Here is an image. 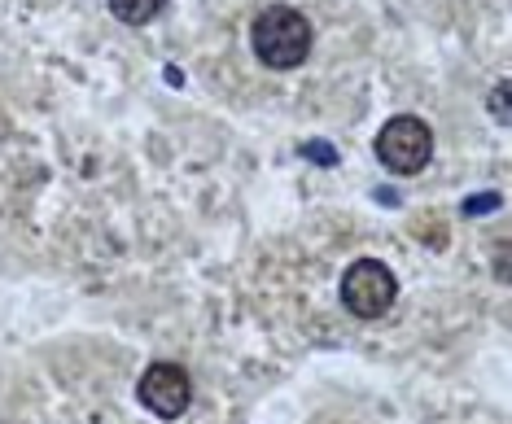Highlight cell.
Wrapping results in <instances>:
<instances>
[{
    "label": "cell",
    "instance_id": "6da1fadb",
    "mask_svg": "<svg viewBox=\"0 0 512 424\" xmlns=\"http://www.w3.org/2000/svg\"><path fill=\"white\" fill-rule=\"evenodd\" d=\"M250 49L267 70H298L316 49V31L302 9L267 5L250 22Z\"/></svg>",
    "mask_w": 512,
    "mask_h": 424
},
{
    "label": "cell",
    "instance_id": "7a4b0ae2",
    "mask_svg": "<svg viewBox=\"0 0 512 424\" xmlns=\"http://www.w3.org/2000/svg\"><path fill=\"white\" fill-rule=\"evenodd\" d=\"M372 149H377V162L390 175H416L434 158V132H429V123L416 119V114H394L377 132Z\"/></svg>",
    "mask_w": 512,
    "mask_h": 424
},
{
    "label": "cell",
    "instance_id": "3957f363",
    "mask_svg": "<svg viewBox=\"0 0 512 424\" xmlns=\"http://www.w3.org/2000/svg\"><path fill=\"white\" fill-rule=\"evenodd\" d=\"M399 298V280L381 258H355L342 272V306L355 320H381Z\"/></svg>",
    "mask_w": 512,
    "mask_h": 424
},
{
    "label": "cell",
    "instance_id": "277c9868",
    "mask_svg": "<svg viewBox=\"0 0 512 424\" xmlns=\"http://www.w3.org/2000/svg\"><path fill=\"white\" fill-rule=\"evenodd\" d=\"M136 398H141V407H149L158 420H180L184 411L193 403V381L189 372L180 368V363H149L141 372V381H136Z\"/></svg>",
    "mask_w": 512,
    "mask_h": 424
},
{
    "label": "cell",
    "instance_id": "5b68a950",
    "mask_svg": "<svg viewBox=\"0 0 512 424\" xmlns=\"http://www.w3.org/2000/svg\"><path fill=\"white\" fill-rule=\"evenodd\" d=\"M110 14L127 22V27H149L162 9H167V0H106Z\"/></svg>",
    "mask_w": 512,
    "mask_h": 424
},
{
    "label": "cell",
    "instance_id": "8992f818",
    "mask_svg": "<svg viewBox=\"0 0 512 424\" xmlns=\"http://www.w3.org/2000/svg\"><path fill=\"white\" fill-rule=\"evenodd\" d=\"M508 92H512V84L508 79H499V84L491 88V114H495V123H512V110H508Z\"/></svg>",
    "mask_w": 512,
    "mask_h": 424
},
{
    "label": "cell",
    "instance_id": "52a82bcc",
    "mask_svg": "<svg viewBox=\"0 0 512 424\" xmlns=\"http://www.w3.org/2000/svg\"><path fill=\"white\" fill-rule=\"evenodd\" d=\"M495 267H499V280L508 285V241H499V245H495Z\"/></svg>",
    "mask_w": 512,
    "mask_h": 424
},
{
    "label": "cell",
    "instance_id": "ba28073f",
    "mask_svg": "<svg viewBox=\"0 0 512 424\" xmlns=\"http://www.w3.org/2000/svg\"><path fill=\"white\" fill-rule=\"evenodd\" d=\"M302 153H311V158H316V162H333V149L324 145V140H311V145L302 149Z\"/></svg>",
    "mask_w": 512,
    "mask_h": 424
}]
</instances>
